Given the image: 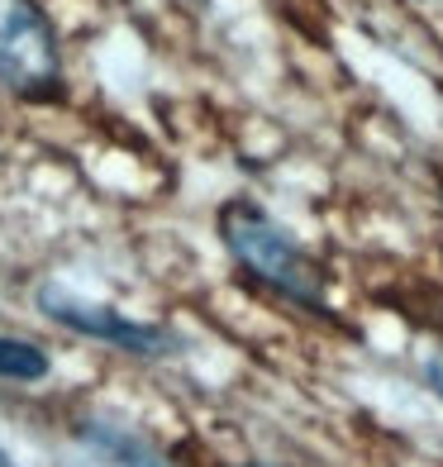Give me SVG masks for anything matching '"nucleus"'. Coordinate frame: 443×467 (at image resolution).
Returning <instances> with one entry per match:
<instances>
[{
  "instance_id": "obj_1",
  "label": "nucleus",
  "mask_w": 443,
  "mask_h": 467,
  "mask_svg": "<svg viewBox=\"0 0 443 467\" xmlns=\"http://www.w3.org/2000/svg\"><path fill=\"white\" fill-rule=\"evenodd\" d=\"M220 234L229 253L252 272L258 282H267L277 296L305 306L314 315H329L325 310V272L310 253L291 239V234L267 215V210L248 205V201H229L220 210Z\"/></svg>"
},
{
  "instance_id": "obj_2",
  "label": "nucleus",
  "mask_w": 443,
  "mask_h": 467,
  "mask_svg": "<svg viewBox=\"0 0 443 467\" xmlns=\"http://www.w3.org/2000/svg\"><path fill=\"white\" fill-rule=\"evenodd\" d=\"M0 87L48 100L62 87L57 34L38 0H0Z\"/></svg>"
},
{
  "instance_id": "obj_3",
  "label": "nucleus",
  "mask_w": 443,
  "mask_h": 467,
  "mask_svg": "<svg viewBox=\"0 0 443 467\" xmlns=\"http://www.w3.org/2000/svg\"><path fill=\"white\" fill-rule=\"evenodd\" d=\"M38 306H44L53 320L72 325V329L91 334V338H105V344H115V348H129V353H167V348H172V334H167V329H158V325H134V320H124L119 310L87 306V301H77V296L57 291V286L38 291Z\"/></svg>"
},
{
  "instance_id": "obj_4",
  "label": "nucleus",
  "mask_w": 443,
  "mask_h": 467,
  "mask_svg": "<svg viewBox=\"0 0 443 467\" xmlns=\"http://www.w3.org/2000/svg\"><path fill=\"white\" fill-rule=\"evenodd\" d=\"M44 372H48L44 348L25 344V338H0V377H10V381H38Z\"/></svg>"
},
{
  "instance_id": "obj_5",
  "label": "nucleus",
  "mask_w": 443,
  "mask_h": 467,
  "mask_svg": "<svg viewBox=\"0 0 443 467\" xmlns=\"http://www.w3.org/2000/svg\"><path fill=\"white\" fill-rule=\"evenodd\" d=\"M87 439L96 443V449L115 453V458H119V467H167L158 453H148L143 443H134L129 434H115V430H87Z\"/></svg>"
},
{
  "instance_id": "obj_6",
  "label": "nucleus",
  "mask_w": 443,
  "mask_h": 467,
  "mask_svg": "<svg viewBox=\"0 0 443 467\" xmlns=\"http://www.w3.org/2000/svg\"><path fill=\"white\" fill-rule=\"evenodd\" d=\"M425 377H429V387L443 396V353H434L429 363H425Z\"/></svg>"
},
{
  "instance_id": "obj_7",
  "label": "nucleus",
  "mask_w": 443,
  "mask_h": 467,
  "mask_svg": "<svg viewBox=\"0 0 443 467\" xmlns=\"http://www.w3.org/2000/svg\"><path fill=\"white\" fill-rule=\"evenodd\" d=\"M0 467H10V462H5V458H0Z\"/></svg>"
}]
</instances>
